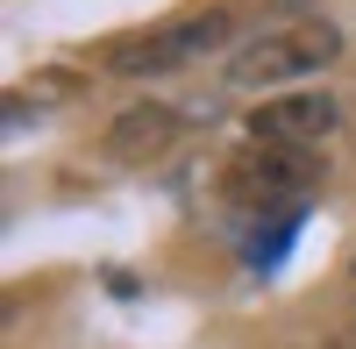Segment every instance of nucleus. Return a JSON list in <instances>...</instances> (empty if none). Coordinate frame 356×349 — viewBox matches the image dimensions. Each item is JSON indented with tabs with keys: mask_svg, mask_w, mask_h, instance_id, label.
Returning a JSON list of instances; mask_svg holds the SVG:
<instances>
[{
	"mask_svg": "<svg viewBox=\"0 0 356 349\" xmlns=\"http://www.w3.org/2000/svg\"><path fill=\"white\" fill-rule=\"evenodd\" d=\"M235 15L228 8H186L171 22H150V29H129V36L100 43V65L107 79H164V72H186L200 57H214L228 43Z\"/></svg>",
	"mask_w": 356,
	"mask_h": 349,
	"instance_id": "nucleus-1",
	"label": "nucleus"
},
{
	"mask_svg": "<svg viewBox=\"0 0 356 349\" xmlns=\"http://www.w3.org/2000/svg\"><path fill=\"white\" fill-rule=\"evenodd\" d=\"M321 186V157L300 150V143H243L228 164H221V200L228 207H250V214H278V207H300V200Z\"/></svg>",
	"mask_w": 356,
	"mask_h": 349,
	"instance_id": "nucleus-2",
	"label": "nucleus"
},
{
	"mask_svg": "<svg viewBox=\"0 0 356 349\" xmlns=\"http://www.w3.org/2000/svg\"><path fill=\"white\" fill-rule=\"evenodd\" d=\"M335 50H342V29L335 22H285V29H264V36H250L243 50L228 57V86H285V79H307L321 65H335Z\"/></svg>",
	"mask_w": 356,
	"mask_h": 349,
	"instance_id": "nucleus-3",
	"label": "nucleus"
},
{
	"mask_svg": "<svg viewBox=\"0 0 356 349\" xmlns=\"http://www.w3.org/2000/svg\"><path fill=\"white\" fill-rule=\"evenodd\" d=\"M243 129H250L257 143H300V150H314V143L335 129V100H328V93H278V100L250 107Z\"/></svg>",
	"mask_w": 356,
	"mask_h": 349,
	"instance_id": "nucleus-4",
	"label": "nucleus"
},
{
	"mask_svg": "<svg viewBox=\"0 0 356 349\" xmlns=\"http://www.w3.org/2000/svg\"><path fill=\"white\" fill-rule=\"evenodd\" d=\"M178 143V114L171 107H157V100H143V107H129V114H114V129L100 136V150L114 157V164H150V157H164Z\"/></svg>",
	"mask_w": 356,
	"mask_h": 349,
	"instance_id": "nucleus-5",
	"label": "nucleus"
},
{
	"mask_svg": "<svg viewBox=\"0 0 356 349\" xmlns=\"http://www.w3.org/2000/svg\"><path fill=\"white\" fill-rule=\"evenodd\" d=\"M321 349H356V328H342V335H328Z\"/></svg>",
	"mask_w": 356,
	"mask_h": 349,
	"instance_id": "nucleus-6",
	"label": "nucleus"
}]
</instances>
